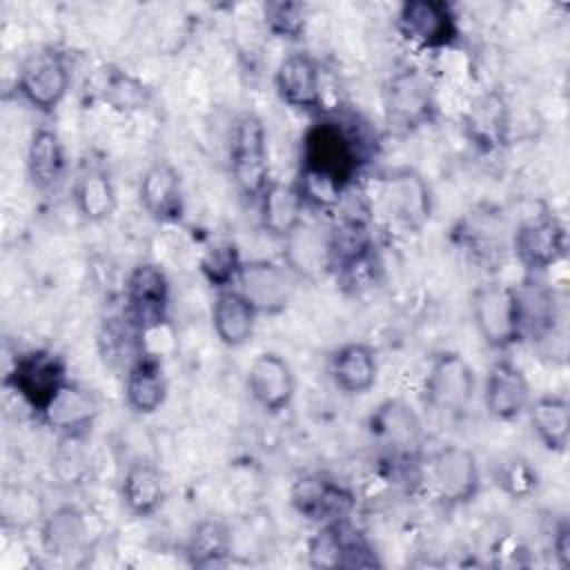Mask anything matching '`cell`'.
<instances>
[{"label":"cell","instance_id":"9a60e30c","mask_svg":"<svg viewBox=\"0 0 570 570\" xmlns=\"http://www.w3.org/2000/svg\"><path fill=\"white\" fill-rule=\"evenodd\" d=\"M247 390L265 412L278 414L294 401V370L281 354L263 352L252 361L247 370Z\"/></svg>","mask_w":570,"mask_h":570},{"label":"cell","instance_id":"6da1fadb","mask_svg":"<svg viewBox=\"0 0 570 570\" xmlns=\"http://www.w3.org/2000/svg\"><path fill=\"white\" fill-rule=\"evenodd\" d=\"M365 163V145L356 129L341 120L314 122L301 140V194L318 205H332L354 183Z\"/></svg>","mask_w":570,"mask_h":570},{"label":"cell","instance_id":"3957f363","mask_svg":"<svg viewBox=\"0 0 570 570\" xmlns=\"http://www.w3.org/2000/svg\"><path fill=\"white\" fill-rule=\"evenodd\" d=\"M425 481L441 505L456 508L476 497L481 485L479 463L468 448L443 445L428 459Z\"/></svg>","mask_w":570,"mask_h":570},{"label":"cell","instance_id":"f35d334b","mask_svg":"<svg viewBox=\"0 0 570 570\" xmlns=\"http://www.w3.org/2000/svg\"><path fill=\"white\" fill-rule=\"evenodd\" d=\"M552 548H554V554L559 559V563L563 568L570 566V525L568 523H561L554 532V541H552Z\"/></svg>","mask_w":570,"mask_h":570},{"label":"cell","instance_id":"44dd1931","mask_svg":"<svg viewBox=\"0 0 570 570\" xmlns=\"http://www.w3.org/2000/svg\"><path fill=\"white\" fill-rule=\"evenodd\" d=\"M367 428L372 439L392 450V454H407L419 445L421 439V421L416 412L399 399L381 403L370 414Z\"/></svg>","mask_w":570,"mask_h":570},{"label":"cell","instance_id":"ba28073f","mask_svg":"<svg viewBox=\"0 0 570 570\" xmlns=\"http://www.w3.org/2000/svg\"><path fill=\"white\" fill-rule=\"evenodd\" d=\"M474 392V370L459 352H441L432 358L423 381V399L430 407L461 414L472 403Z\"/></svg>","mask_w":570,"mask_h":570},{"label":"cell","instance_id":"277c9868","mask_svg":"<svg viewBox=\"0 0 570 570\" xmlns=\"http://www.w3.org/2000/svg\"><path fill=\"white\" fill-rule=\"evenodd\" d=\"M472 318L479 336L492 350H505L521 341V318L514 287L485 283L472 294Z\"/></svg>","mask_w":570,"mask_h":570},{"label":"cell","instance_id":"836d02e7","mask_svg":"<svg viewBox=\"0 0 570 570\" xmlns=\"http://www.w3.org/2000/svg\"><path fill=\"white\" fill-rule=\"evenodd\" d=\"M232 552L229 528L216 519H203L187 543V557L191 566H216Z\"/></svg>","mask_w":570,"mask_h":570},{"label":"cell","instance_id":"f546056e","mask_svg":"<svg viewBox=\"0 0 570 570\" xmlns=\"http://www.w3.org/2000/svg\"><path fill=\"white\" fill-rule=\"evenodd\" d=\"M521 318V336H532L537 341L552 334L557 323V305L554 296L548 287L537 281L523 283V287H514Z\"/></svg>","mask_w":570,"mask_h":570},{"label":"cell","instance_id":"ffe728a7","mask_svg":"<svg viewBox=\"0 0 570 570\" xmlns=\"http://www.w3.org/2000/svg\"><path fill=\"white\" fill-rule=\"evenodd\" d=\"M327 256L330 267L345 278L370 267L374 258V238L370 225L363 218H343L327 234Z\"/></svg>","mask_w":570,"mask_h":570},{"label":"cell","instance_id":"7c38bea8","mask_svg":"<svg viewBox=\"0 0 570 570\" xmlns=\"http://www.w3.org/2000/svg\"><path fill=\"white\" fill-rule=\"evenodd\" d=\"M309 563L314 568H379L381 561L367 539L350 519L321 525L309 541Z\"/></svg>","mask_w":570,"mask_h":570},{"label":"cell","instance_id":"8992f818","mask_svg":"<svg viewBox=\"0 0 570 570\" xmlns=\"http://www.w3.org/2000/svg\"><path fill=\"white\" fill-rule=\"evenodd\" d=\"M69 80L71 73L65 56L53 47H45L33 51L20 65L18 91L33 109L51 114L65 100L69 91Z\"/></svg>","mask_w":570,"mask_h":570},{"label":"cell","instance_id":"4fadbf2b","mask_svg":"<svg viewBox=\"0 0 570 570\" xmlns=\"http://www.w3.org/2000/svg\"><path fill=\"white\" fill-rule=\"evenodd\" d=\"M512 249L528 272H543L563 258L566 227L548 212L537 214L517 227Z\"/></svg>","mask_w":570,"mask_h":570},{"label":"cell","instance_id":"d6a6232c","mask_svg":"<svg viewBox=\"0 0 570 570\" xmlns=\"http://www.w3.org/2000/svg\"><path fill=\"white\" fill-rule=\"evenodd\" d=\"M87 534L85 514L73 505H62L42 525V548L49 554L67 557L80 550Z\"/></svg>","mask_w":570,"mask_h":570},{"label":"cell","instance_id":"7402d4cb","mask_svg":"<svg viewBox=\"0 0 570 570\" xmlns=\"http://www.w3.org/2000/svg\"><path fill=\"white\" fill-rule=\"evenodd\" d=\"M256 307L236 287L218 289L212 305V327L218 341L227 347H243L256 330Z\"/></svg>","mask_w":570,"mask_h":570},{"label":"cell","instance_id":"74e56055","mask_svg":"<svg viewBox=\"0 0 570 570\" xmlns=\"http://www.w3.org/2000/svg\"><path fill=\"white\" fill-rule=\"evenodd\" d=\"M151 94L149 89L136 80L134 76L125 71H111L107 76L105 85V100L120 111H131V109H142L149 102Z\"/></svg>","mask_w":570,"mask_h":570},{"label":"cell","instance_id":"e0dca14e","mask_svg":"<svg viewBox=\"0 0 570 570\" xmlns=\"http://www.w3.org/2000/svg\"><path fill=\"white\" fill-rule=\"evenodd\" d=\"M485 410L497 421H512L530 405V385L519 365L499 358L490 365L483 385Z\"/></svg>","mask_w":570,"mask_h":570},{"label":"cell","instance_id":"30bf717a","mask_svg":"<svg viewBox=\"0 0 570 570\" xmlns=\"http://www.w3.org/2000/svg\"><path fill=\"white\" fill-rule=\"evenodd\" d=\"M434 116V96L428 76L416 67L396 71L385 87V118L394 131H414Z\"/></svg>","mask_w":570,"mask_h":570},{"label":"cell","instance_id":"d6986e66","mask_svg":"<svg viewBox=\"0 0 570 570\" xmlns=\"http://www.w3.org/2000/svg\"><path fill=\"white\" fill-rule=\"evenodd\" d=\"M238 289L252 301L258 314H278L289 305L292 281L285 267L269 261L243 263L238 274Z\"/></svg>","mask_w":570,"mask_h":570},{"label":"cell","instance_id":"9c48e42d","mask_svg":"<svg viewBox=\"0 0 570 570\" xmlns=\"http://www.w3.org/2000/svg\"><path fill=\"white\" fill-rule=\"evenodd\" d=\"M292 508L316 525H330L350 519L356 508L354 492L336 479L312 472L294 481L289 490Z\"/></svg>","mask_w":570,"mask_h":570},{"label":"cell","instance_id":"ac0fdd59","mask_svg":"<svg viewBox=\"0 0 570 570\" xmlns=\"http://www.w3.org/2000/svg\"><path fill=\"white\" fill-rule=\"evenodd\" d=\"M138 198L154 220L176 223L185 214L180 174L167 160H156L145 169L138 185Z\"/></svg>","mask_w":570,"mask_h":570},{"label":"cell","instance_id":"d590c367","mask_svg":"<svg viewBox=\"0 0 570 570\" xmlns=\"http://www.w3.org/2000/svg\"><path fill=\"white\" fill-rule=\"evenodd\" d=\"M263 20L276 38L301 40L307 29V7L296 0H269L263 4Z\"/></svg>","mask_w":570,"mask_h":570},{"label":"cell","instance_id":"4dcf8cb0","mask_svg":"<svg viewBox=\"0 0 570 570\" xmlns=\"http://www.w3.org/2000/svg\"><path fill=\"white\" fill-rule=\"evenodd\" d=\"M73 203L89 223L107 220L116 212V189L109 174L98 167L85 169L73 185Z\"/></svg>","mask_w":570,"mask_h":570},{"label":"cell","instance_id":"52a82bcc","mask_svg":"<svg viewBox=\"0 0 570 570\" xmlns=\"http://www.w3.org/2000/svg\"><path fill=\"white\" fill-rule=\"evenodd\" d=\"M7 383L33 412L40 414L67 383V365L62 356L51 350H29L13 361Z\"/></svg>","mask_w":570,"mask_h":570},{"label":"cell","instance_id":"8d00e7d4","mask_svg":"<svg viewBox=\"0 0 570 570\" xmlns=\"http://www.w3.org/2000/svg\"><path fill=\"white\" fill-rule=\"evenodd\" d=\"M497 483L501 485V490L521 501L528 499L530 494L537 492L539 488V474L532 468V463L523 456H510L508 461H503L497 470Z\"/></svg>","mask_w":570,"mask_h":570},{"label":"cell","instance_id":"2e32d148","mask_svg":"<svg viewBox=\"0 0 570 570\" xmlns=\"http://www.w3.org/2000/svg\"><path fill=\"white\" fill-rule=\"evenodd\" d=\"M274 87L278 98L292 109L318 111L323 105L321 67L305 51L289 53L281 60L274 76Z\"/></svg>","mask_w":570,"mask_h":570},{"label":"cell","instance_id":"d4e9b609","mask_svg":"<svg viewBox=\"0 0 570 570\" xmlns=\"http://www.w3.org/2000/svg\"><path fill=\"white\" fill-rule=\"evenodd\" d=\"M263 227L278 238L292 236L303 225L305 198L298 185L269 183L258 198Z\"/></svg>","mask_w":570,"mask_h":570},{"label":"cell","instance_id":"7a4b0ae2","mask_svg":"<svg viewBox=\"0 0 570 570\" xmlns=\"http://www.w3.org/2000/svg\"><path fill=\"white\" fill-rule=\"evenodd\" d=\"M229 171L238 191L247 198H261L269 180V151L263 120L245 111L232 125Z\"/></svg>","mask_w":570,"mask_h":570},{"label":"cell","instance_id":"5bb4252c","mask_svg":"<svg viewBox=\"0 0 570 570\" xmlns=\"http://www.w3.org/2000/svg\"><path fill=\"white\" fill-rule=\"evenodd\" d=\"M98 414V396L89 387L71 381H67L60 392L49 401V405L40 412L47 428L67 439L85 436L94 428Z\"/></svg>","mask_w":570,"mask_h":570},{"label":"cell","instance_id":"1f68e13d","mask_svg":"<svg viewBox=\"0 0 570 570\" xmlns=\"http://www.w3.org/2000/svg\"><path fill=\"white\" fill-rule=\"evenodd\" d=\"M468 134L481 149H497L505 142L508 109L499 94L481 96L468 114Z\"/></svg>","mask_w":570,"mask_h":570},{"label":"cell","instance_id":"83f0119b","mask_svg":"<svg viewBox=\"0 0 570 570\" xmlns=\"http://www.w3.org/2000/svg\"><path fill=\"white\" fill-rule=\"evenodd\" d=\"M537 439L550 452H566L570 439V405L559 394H543L528 405Z\"/></svg>","mask_w":570,"mask_h":570},{"label":"cell","instance_id":"cb8c5ba5","mask_svg":"<svg viewBox=\"0 0 570 570\" xmlns=\"http://www.w3.org/2000/svg\"><path fill=\"white\" fill-rule=\"evenodd\" d=\"M332 383L350 396H358L372 390L379 376V358L367 343H345L330 358Z\"/></svg>","mask_w":570,"mask_h":570},{"label":"cell","instance_id":"5b68a950","mask_svg":"<svg viewBox=\"0 0 570 570\" xmlns=\"http://www.w3.org/2000/svg\"><path fill=\"white\" fill-rule=\"evenodd\" d=\"M169 312V278L156 263H138L125 283V318L138 332L163 327Z\"/></svg>","mask_w":570,"mask_h":570},{"label":"cell","instance_id":"e575fe53","mask_svg":"<svg viewBox=\"0 0 570 570\" xmlns=\"http://www.w3.org/2000/svg\"><path fill=\"white\" fill-rule=\"evenodd\" d=\"M240 267L243 263L238 256V247L229 238L214 240L200 256V272L207 278V283L216 289L234 287V283L238 281Z\"/></svg>","mask_w":570,"mask_h":570},{"label":"cell","instance_id":"8fae6325","mask_svg":"<svg viewBox=\"0 0 570 570\" xmlns=\"http://www.w3.org/2000/svg\"><path fill=\"white\" fill-rule=\"evenodd\" d=\"M399 33L419 49H445L459 38V20L445 0H407L396 13Z\"/></svg>","mask_w":570,"mask_h":570},{"label":"cell","instance_id":"4316f807","mask_svg":"<svg viewBox=\"0 0 570 570\" xmlns=\"http://www.w3.org/2000/svg\"><path fill=\"white\" fill-rule=\"evenodd\" d=\"M65 147L60 136L49 127H38L27 147V171L36 189L49 191L65 176Z\"/></svg>","mask_w":570,"mask_h":570},{"label":"cell","instance_id":"484cf974","mask_svg":"<svg viewBox=\"0 0 570 570\" xmlns=\"http://www.w3.org/2000/svg\"><path fill=\"white\" fill-rule=\"evenodd\" d=\"M120 499L134 517H151L165 501V481L160 470L149 461L129 463L120 481Z\"/></svg>","mask_w":570,"mask_h":570},{"label":"cell","instance_id":"f1b7e54d","mask_svg":"<svg viewBox=\"0 0 570 570\" xmlns=\"http://www.w3.org/2000/svg\"><path fill=\"white\" fill-rule=\"evenodd\" d=\"M383 207L390 214L394 212V216L407 225H419L430 216V196L425 183L412 171L390 176L383 189Z\"/></svg>","mask_w":570,"mask_h":570},{"label":"cell","instance_id":"603a6c76","mask_svg":"<svg viewBox=\"0 0 570 570\" xmlns=\"http://www.w3.org/2000/svg\"><path fill=\"white\" fill-rule=\"evenodd\" d=\"M167 399V379L158 354L140 352L125 374V401L136 414H154Z\"/></svg>","mask_w":570,"mask_h":570}]
</instances>
